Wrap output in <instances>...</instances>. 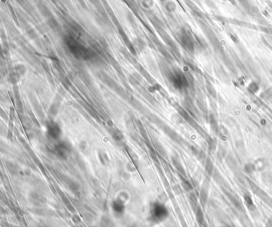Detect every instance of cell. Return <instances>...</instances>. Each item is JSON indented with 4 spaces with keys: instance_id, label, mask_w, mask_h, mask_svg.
I'll return each mask as SVG.
<instances>
[{
    "instance_id": "obj_4",
    "label": "cell",
    "mask_w": 272,
    "mask_h": 227,
    "mask_svg": "<svg viewBox=\"0 0 272 227\" xmlns=\"http://www.w3.org/2000/svg\"><path fill=\"white\" fill-rule=\"evenodd\" d=\"M244 199H245L246 203H247V204H248V206L253 205L252 199H251V197L249 195H245V196H244Z\"/></svg>"
},
{
    "instance_id": "obj_1",
    "label": "cell",
    "mask_w": 272,
    "mask_h": 227,
    "mask_svg": "<svg viewBox=\"0 0 272 227\" xmlns=\"http://www.w3.org/2000/svg\"><path fill=\"white\" fill-rule=\"evenodd\" d=\"M46 132L50 139L56 140L62 136V128L58 123L54 121H49L46 125Z\"/></svg>"
},
{
    "instance_id": "obj_3",
    "label": "cell",
    "mask_w": 272,
    "mask_h": 227,
    "mask_svg": "<svg viewBox=\"0 0 272 227\" xmlns=\"http://www.w3.org/2000/svg\"><path fill=\"white\" fill-rule=\"evenodd\" d=\"M249 90L251 92V93H256L258 90H259V85H258L257 84L255 83V82H253L249 86Z\"/></svg>"
},
{
    "instance_id": "obj_2",
    "label": "cell",
    "mask_w": 272,
    "mask_h": 227,
    "mask_svg": "<svg viewBox=\"0 0 272 227\" xmlns=\"http://www.w3.org/2000/svg\"><path fill=\"white\" fill-rule=\"evenodd\" d=\"M172 83L176 88H183L188 85V81L183 74L177 73L173 76L172 78Z\"/></svg>"
}]
</instances>
